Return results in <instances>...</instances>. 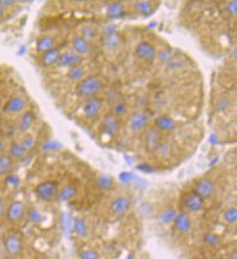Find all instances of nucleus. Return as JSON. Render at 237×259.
<instances>
[{"mask_svg": "<svg viewBox=\"0 0 237 259\" xmlns=\"http://www.w3.org/2000/svg\"><path fill=\"white\" fill-rule=\"evenodd\" d=\"M72 47L73 51L79 55H85L89 52L90 51V45L89 42H87L84 38H81L80 36L75 37L72 41Z\"/></svg>", "mask_w": 237, "mask_h": 259, "instance_id": "obj_21", "label": "nucleus"}, {"mask_svg": "<svg viewBox=\"0 0 237 259\" xmlns=\"http://www.w3.org/2000/svg\"><path fill=\"white\" fill-rule=\"evenodd\" d=\"M135 53L137 55V58L145 62H153L155 59H156L157 55L155 47L151 43L145 41L140 42L136 46Z\"/></svg>", "mask_w": 237, "mask_h": 259, "instance_id": "obj_8", "label": "nucleus"}, {"mask_svg": "<svg viewBox=\"0 0 237 259\" xmlns=\"http://www.w3.org/2000/svg\"><path fill=\"white\" fill-rule=\"evenodd\" d=\"M26 46H20L17 54L18 55H24V54H26Z\"/></svg>", "mask_w": 237, "mask_h": 259, "instance_id": "obj_47", "label": "nucleus"}, {"mask_svg": "<svg viewBox=\"0 0 237 259\" xmlns=\"http://www.w3.org/2000/svg\"><path fill=\"white\" fill-rule=\"evenodd\" d=\"M4 254H5V252L3 251V249H0V259H3Z\"/></svg>", "mask_w": 237, "mask_h": 259, "instance_id": "obj_51", "label": "nucleus"}, {"mask_svg": "<svg viewBox=\"0 0 237 259\" xmlns=\"http://www.w3.org/2000/svg\"><path fill=\"white\" fill-rule=\"evenodd\" d=\"M22 240L17 235H7L3 239V251L10 256L18 255L22 251Z\"/></svg>", "mask_w": 237, "mask_h": 259, "instance_id": "obj_7", "label": "nucleus"}, {"mask_svg": "<svg viewBox=\"0 0 237 259\" xmlns=\"http://www.w3.org/2000/svg\"><path fill=\"white\" fill-rule=\"evenodd\" d=\"M61 225H62V229L64 232L69 233L72 231V226H73V218L72 216L65 212L61 215Z\"/></svg>", "mask_w": 237, "mask_h": 259, "instance_id": "obj_33", "label": "nucleus"}, {"mask_svg": "<svg viewBox=\"0 0 237 259\" xmlns=\"http://www.w3.org/2000/svg\"><path fill=\"white\" fill-rule=\"evenodd\" d=\"M155 125L160 132H170L176 129V121L167 115L159 116L155 121Z\"/></svg>", "mask_w": 237, "mask_h": 259, "instance_id": "obj_16", "label": "nucleus"}, {"mask_svg": "<svg viewBox=\"0 0 237 259\" xmlns=\"http://www.w3.org/2000/svg\"><path fill=\"white\" fill-rule=\"evenodd\" d=\"M14 165V159L6 154L0 155V176H6L11 174Z\"/></svg>", "mask_w": 237, "mask_h": 259, "instance_id": "obj_26", "label": "nucleus"}, {"mask_svg": "<svg viewBox=\"0 0 237 259\" xmlns=\"http://www.w3.org/2000/svg\"><path fill=\"white\" fill-rule=\"evenodd\" d=\"M26 103L22 97L19 96H13L7 101L2 107V111L6 113H20L22 111L26 110Z\"/></svg>", "mask_w": 237, "mask_h": 259, "instance_id": "obj_12", "label": "nucleus"}, {"mask_svg": "<svg viewBox=\"0 0 237 259\" xmlns=\"http://www.w3.org/2000/svg\"><path fill=\"white\" fill-rule=\"evenodd\" d=\"M85 69L80 66V65H77L69 68L67 72V78L68 79L72 80V82H80L81 79L85 78Z\"/></svg>", "mask_w": 237, "mask_h": 259, "instance_id": "obj_27", "label": "nucleus"}, {"mask_svg": "<svg viewBox=\"0 0 237 259\" xmlns=\"http://www.w3.org/2000/svg\"><path fill=\"white\" fill-rule=\"evenodd\" d=\"M35 121V114L31 111H26L23 113V115L20 119L18 130L21 133H26L28 132V130L31 128L32 124Z\"/></svg>", "mask_w": 237, "mask_h": 259, "instance_id": "obj_23", "label": "nucleus"}, {"mask_svg": "<svg viewBox=\"0 0 237 259\" xmlns=\"http://www.w3.org/2000/svg\"><path fill=\"white\" fill-rule=\"evenodd\" d=\"M63 149V144L56 140H48L42 145V151L47 152H58Z\"/></svg>", "mask_w": 237, "mask_h": 259, "instance_id": "obj_34", "label": "nucleus"}, {"mask_svg": "<svg viewBox=\"0 0 237 259\" xmlns=\"http://www.w3.org/2000/svg\"><path fill=\"white\" fill-rule=\"evenodd\" d=\"M158 153V156L160 158H167L170 156V153H171V148L170 145L167 142H162L160 144V147L157 150Z\"/></svg>", "mask_w": 237, "mask_h": 259, "instance_id": "obj_39", "label": "nucleus"}, {"mask_svg": "<svg viewBox=\"0 0 237 259\" xmlns=\"http://www.w3.org/2000/svg\"><path fill=\"white\" fill-rule=\"evenodd\" d=\"M175 229L181 234L189 232L191 229V218L187 212H179L174 221Z\"/></svg>", "mask_w": 237, "mask_h": 259, "instance_id": "obj_13", "label": "nucleus"}, {"mask_svg": "<svg viewBox=\"0 0 237 259\" xmlns=\"http://www.w3.org/2000/svg\"><path fill=\"white\" fill-rule=\"evenodd\" d=\"M96 36H97V32L93 26H86L81 28V36L80 37L84 38L87 42L94 41V40L96 39Z\"/></svg>", "mask_w": 237, "mask_h": 259, "instance_id": "obj_31", "label": "nucleus"}, {"mask_svg": "<svg viewBox=\"0 0 237 259\" xmlns=\"http://www.w3.org/2000/svg\"><path fill=\"white\" fill-rule=\"evenodd\" d=\"M149 123V117L143 112H136L131 116L130 119V128L133 132H139L141 131L145 126Z\"/></svg>", "mask_w": 237, "mask_h": 259, "instance_id": "obj_15", "label": "nucleus"}, {"mask_svg": "<svg viewBox=\"0 0 237 259\" xmlns=\"http://www.w3.org/2000/svg\"><path fill=\"white\" fill-rule=\"evenodd\" d=\"M20 144L22 145V148L24 150H26V152H28L29 150H31L32 148H34V145H35V138L31 135H27V136H26L22 139V141L20 142Z\"/></svg>", "mask_w": 237, "mask_h": 259, "instance_id": "obj_40", "label": "nucleus"}, {"mask_svg": "<svg viewBox=\"0 0 237 259\" xmlns=\"http://www.w3.org/2000/svg\"><path fill=\"white\" fill-rule=\"evenodd\" d=\"M226 10L230 15L236 16V14H237V1L236 0H233V1L228 2V4L226 6Z\"/></svg>", "mask_w": 237, "mask_h": 259, "instance_id": "obj_44", "label": "nucleus"}, {"mask_svg": "<svg viewBox=\"0 0 237 259\" xmlns=\"http://www.w3.org/2000/svg\"><path fill=\"white\" fill-rule=\"evenodd\" d=\"M72 230L75 231L78 236L79 237H87L88 236V225L84 218L81 217H76L73 218V226H72Z\"/></svg>", "mask_w": 237, "mask_h": 259, "instance_id": "obj_22", "label": "nucleus"}, {"mask_svg": "<svg viewBox=\"0 0 237 259\" xmlns=\"http://www.w3.org/2000/svg\"><path fill=\"white\" fill-rule=\"evenodd\" d=\"M131 208V201L126 196H120L112 201L109 207V214L113 220H120Z\"/></svg>", "mask_w": 237, "mask_h": 259, "instance_id": "obj_2", "label": "nucleus"}, {"mask_svg": "<svg viewBox=\"0 0 237 259\" xmlns=\"http://www.w3.org/2000/svg\"><path fill=\"white\" fill-rule=\"evenodd\" d=\"M5 213V210H4V203H3V200L0 198V218H1Z\"/></svg>", "mask_w": 237, "mask_h": 259, "instance_id": "obj_45", "label": "nucleus"}, {"mask_svg": "<svg viewBox=\"0 0 237 259\" xmlns=\"http://www.w3.org/2000/svg\"><path fill=\"white\" fill-rule=\"evenodd\" d=\"M0 2H1L3 6H12L16 3V1H14V0H1Z\"/></svg>", "mask_w": 237, "mask_h": 259, "instance_id": "obj_46", "label": "nucleus"}, {"mask_svg": "<svg viewBox=\"0 0 237 259\" xmlns=\"http://www.w3.org/2000/svg\"><path fill=\"white\" fill-rule=\"evenodd\" d=\"M135 11L143 16H148L154 11V5L152 1H136L134 3Z\"/></svg>", "mask_w": 237, "mask_h": 259, "instance_id": "obj_28", "label": "nucleus"}, {"mask_svg": "<svg viewBox=\"0 0 237 259\" xmlns=\"http://www.w3.org/2000/svg\"><path fill=\"white\" fill-rule=\"evenodd\" d=\"M121 39L115 30L107 31V37L105 39V45L110 52H115L120 47Z\"/></svg>", "mask_w": 237, "mask_h": 259, "instance_id": "obj_18", "label": "nucleus"}, {"mask_svg": "<svg viewBox=\"0 0 237 259\" xmlns=\"http://www.w3.org/2000/svg\"><path fill=\"white\" fill-rule=\"evenodd\" d=\"M100 258H101L100 253L93 249L84 250L79 253V259H100Z\"/></svg>", "mask_w": 237, "mask_h": 259, "instance_id": "obj_36", "label": "nucleus"}, {"mask_svg": "<svg viewBox=\"0 0 237 259\" xmlns=\"http://www.w3.org/2000/svg\"><path fill=\"white\" fill-rule=\"evenodd\" d=\"M229 259H237V253L236 251H233V252L229 256Z\"/></svg>", "mask_w": 237, "mask_h": 259, "instance_id": "obj_50", "label": "nucleus"}, {"mask_svg": "<svg viewBox=\"0 0 237 259\" xmlns=\"http://www.w3.org/2000/svg\"><path fill=\"white\" fill-rule=\"evenodd\" d=\"M193 192L197 193L204 201L210 199L215 192V185L210 179H202L197 182Z\"/></svg>", "mask_w": 237, "mask_h": 259, "instance_id": "obj_6", "label": "nucleus"}, {"mask_svg": "<svg viewBox=\"0 0 237 259\" xmlns=\"http://www.w3.org/2000/svg\"><path fill=\"white\" fill-rule=\"evenodd\" d=\"M5 13V10H4V6L1 4V2H0V18L3 17V15Z\"/></svg>", "mask_w": 237, "mask_h": 259, "instance_id": "obj_49", "label": "nucleus"}, {"mask_svg": "<svg viewBox=\"0 0 237 259\" xmlns=\"http://www.w3.org/2000/svg\"><path fill=\"white\" fill-rule=\"evenodd\" d=\"M126 112H127V104L125 103H117L113 108V114L116 117L126 114Z\"/></svg>", "mask_w": 237, "mask_h": 259, "instance_id": "obj_41", "label": "nucleus"}, {"mask_svg": "<svg viewBox=\"0 0 237 259\" xmlns=\"http://www.w3.org/2000/svg\"><path fill=\"white\" fill-rule=\"evenodd\" d=\"M35 193L41 201L51 202L58 196V183L52 180L40 183L35 188Z\"/></svg>", "mask_w": 237, "mask_h": 259, "instance_id": "obj_3", "label": "nucleus"}, {"mask_svg": "<svg viewBox=\"0 0 237 259\" xmlns=\"http://www.w3.org/2000/svg\"><path fill=\"white\" fill-rule=\"evenodd\" d=\"M125 14V5L122 2H112L105 9V15L110 19H119Z\"/></svg>", "mask_w": 237, "mask_h": 259, "instance_id": "obj_17", "label": "nucleus"}, {"mask_svg": "<svg viewBox=\"0 0 237 259\" xmlns=\"http://www.w3.org/2000/svg\"><path fill=\"white\" fill-rule=\"evenodd\" d=\"M26 214V205L21 201H14L6 209V218L10 222H17Z\"/></svg>", "mask_w": 237, "mask_h": 259, "instance_id": "obj_9", "label": "nucleus"}, {"mask_svg": "<svg viewBox=\"0 0 237 259\" xmlns=\"http://www.w3.org/2000/svg\"><path fill=\"white\" fill-rule=\"evenodd\" d=\"M78 196V188L73 185H66L58 193V198L61 202H69Z\"/></svg>", "mask_w": 237, "mask_h": 259, "instance_id": "obj_25", "label": "nucleus"}, {"mask_svg": "<svg viewBox=\"0 0 237 259\" xmlns=\"http://www.w3.org/2000/svg\"><path fill=\"white\" fill-rule=\"evenodd\" d=\"M206 259H215L214 257H208V258H206Z\"/></svg>", "mask_w": 237, "mask_h": 259, "instance_id": "obj_53", "label": "nucleus"}, {"mask_svg": "<svg viewBox=\"0 0 237 259\" xmlns=\"http://www.w3.org/2000/svg\"><path fill=\"white\" fill-rule=\"evenodd\" d=\"M177 214H178L177 210L174 208L164 209L163 211H161V213L158 216L159 224L162 226H168L170 224H173Z\"/></svg>", "mask_w": 237, "mask_h": 259, "instance_id": "obj_24", "label": "nucleus"}, {"mask_svg": "<svg viewBox=\"0 0 237 259\" xmlns=\"http://www.w3.org/2000/svg\"><path fill=\"white\" fill-rule=\"evenodd\" d=\"M102 108H103V101L100 99V97L96 96L90 97V99H87L86 102L84 103L83 113L88 119H92L100 114Z\"/></svg>", "mask_w": 237, "mask_h": 259, "instance_id": "obj_5", "label": "nucleus"}, {"mask_svg": "<svg viewBox=\"0 0 237 259\" xmlns=\"http://www.w3.org/2000/svg\"><path fill=\"white\" fill-rule=\"evenodd\" d=\"M97 184H99V186L102 189H108L109 187H111L112 186L113 180H112L111 177L103 175V176L99 177V179H97Z\"/></svg>", "mask_w": 237, "mask_h": 259, "instance_id": "obj_38", "label": "nucleus"}, {"mask_svg": "<svg viewBox=\"0 0 237 259\" xmlns=\"http://www.w3.org/2000/svg\"><path fill=\"white\" fill-rule=\"evenodd\" d=\"M204 242H205V244L209 247L215 248V247L220 245V242H222V238H220L215 233L208 232L205 234V235H204Z\"/></svg>", "mask_w": 237, "mask_h": 259, "instance_id": "obj_30", "label": "nucleus"}, {"mask_svg": "<svg viewBox=\"0 0 237 259\" xmlns=\"http://www.w3.org/2000/svg\"><path fill=\"white\" fill-rule=\"evenodd\" d=\"M20 178L17 176V175H15V174H9V175H6L5 176V180H4V183L6 185H9L11 186V187H18V186L20 185Z\"/></svg>", "mask_w": 237, "mask_h": 259, "instance_id": "obj_37", "label": "nucleus"}, {"mask_svg": "<svg viewBox=\"0 0 237 259\" xmlns=\"http://www.w3.org/2000/svg\"><path fill=\"white\" fill-rule=\"evenodd\" d=\"M119 129H120L119 119L118 117L114 115L113 113H108V114H105L104 116L101 130L105 136L110 137V138L115 137L119 132Z\"/></svg>", "mask_w": 237, "mask_h": 259, "instance_id": "obj_4", "label": "nucleus"}, {"mask_svg": "<svg viewBox=\"0 0 237 259\" xmlns=\"http://www.w3.org/2000/svg\"><path fill=\"white\" fill-rule=\"evenodd\" d=\"M54 39L52 36H43L37 40L36 52L39 53H44L54 48Z\"/></svg>", "mask_w": 237, "mask_h": 259, "instance_id": "obj_19", "label": "nucleus"}, {"mask_svg": "<svg viewBox=\"0 0 237 259\" xmlns=\"http://www.w3.org/2000/svg\"><path fill=\"white\" fill-rule=\"evenodd\" d=\"M224 220L229 225L235 224L237 221V209L235 207L228 208L224 212Z\"/></svg>", "mask_w": 237, "mask_h": 259, "instance_id": "obj_35", "label": "nucleus"}, {"mask_svg": "<svg viewBox=\"0 0 237 259\" xmlns=\"http://www.w3.org/2000/svg\"><path fill=\"white\" fill-rule=\"evenodd\" d=\"M4 150H5V144L2 141V139H0V155H1V154H3Z\"/></svg>", "mask_w": 237, "mask_h": 259, "instance_id": "obj_48", "label": "nucleus"}, {"mask_svg": "<svg viewBox=\"0 0 237 259\" xmlns=\"http://www.w3.org/2000/svg\"><path fill=\"white\" fill-rule=\"evenodd\" d=\"M2 107H3V103H2L1 97H0V110H2Z\"/></svg>", "mask_w": 237, "mask_h": 259, "instance_id": "obj_52", "label": "nucleus"}, {"mask_svg": "<svg viewBox=\"0 0 237 259\" xmlns=\"http://www.w3.org/2000/svg\"><path fill=\"white\" fill-rule=\"evenodd\" d=\"M145 143L150 151H157L162 143V135L159 130L150 129L145 136Z\"/></svg>", "mask_w": 237, "mask_h": 259, "instance_id": "obj_14", "label": "nucleus"}, {"mask_svg": "<svg viewBox=\"0 0 237 259\" xmlns=\"http://www.w3.org/2000/svg\"><path fill=\"white\" fill-rule=\"evenodd\" d=\"M229 107H230V102L227 99H220L215 104V110L217 112H225Z\"/></svg>", "mask_w": 237, "mask_h": 259, "instance_id": "obj_42", "label": "nucleus"}, {"mask_svg": "<svg viewBox=\"0 0 237 259\" xmlns=\"http://www.w3.org/2000/svg\"><path fill=\"white\" fill-rule=\"evenodd\" d=\"M27 218H28L29 223L34 224V225H38L40 223H42L43 215L37 208H30L27 212Z\"/></svg>", "mask_w": 237, "mask_h": 259, "instance_id": "obj_32", "label": "nucleus"}, {"mask_svg": "<svg viewBox=\"0 0 237 259\" xmlns=\"http://www.w3.org/2000/svg\"><path fill=\"white\" fill-rule=\"evenodd\" d=\"M103 88V82L100 78L95 76H89L84 78L78 84L77 93L79 96L84 97V99H90L94 97L99 93Z\"/></svg>", "mask_w": 237, "mask_h": 259, "instance_id": "obj_1", "label": "nucleus"}, {"mask_svg": "<svg viewBox=\"0 0 237 259\" xmlns=\"http://www.w3.org/2000/svg\"><path fill=\"white\" fill-rule=\"evenodd\" d=\"M183 205L187 210H189L191 212H199L201 210H203L204 205H205V201H204L201 197H199L197 193H194L192 191L190 193H188L184 198Z\"/></svg>", "mask_w": 237, "mask_h": 259, "instance_id": "obj_10", "label": "nucleus"}, {"mask_svg": "<svg viewBox=\"0 0 237 259\" xmlns=\"http://www.w3.org/2000/svg\"><path fill=\"white\" fill-rule=\"evenodd\" d=\"M81 56L75 52H65L60 53L58 65L62 68H71L77 65H80Z\"/></svg>", "mask_w": 237, "mask_h": 259, "instance_id": "obj_11", "label": "nucleus"}, {"mask_svg": "<svg viewBox=\"0 0 237 259\" xmlns=\"http://www.w3.org/2000/svg\"><path fill=\"white\" fill-rule=\"evenodd\" d=\"M60 58V52L58 48H53V50L48 51L42 54V59H41V62H42L43 66L45 67H51L53 66L54 64L58 63Z\"/></svg>", "mask_w": 237, "mask_h": 259, "instance_id": "obj_20", "label": "nucleus"}, {"mask_svg": "<svg viewBox=\"0 0 237 259\" xmlns=\"http://www.w3.org/2000/svg\"><path fill=\"white\" fill-rule=\"evenodd\" d=\"M158 59L161 63H168L171 59V52L169 50H162L159 53H158Z\"/></svg>", "mask_w": 237, "mask_h": 259, "instance_id": "obj_43", "label": "nucleus"}, {"mask_svg": "<svg viewBox=\"0 0 237 259\" xmlns=\"http://www.w3.org/2000/svg\"><path fill=\"white\" fill-rule=\"evenodd\" d=\"M26 151L22 148V145L19 142H13L10 147V156L13 159L20 160L26 157Z\"/></svg>", "mask_w": 237, "mask_h": 259, "instance_id": "obj_29", "label": "nucleus"}]
</instances>
